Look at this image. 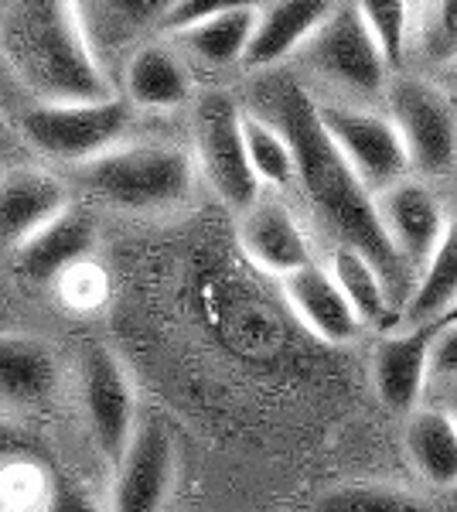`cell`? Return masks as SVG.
Listing matches in <instances>:
<instances>
[{
	"label": "cell",
	"mask_w": 457,
	"mask_h": 512,
	"mask_svg": "<svg viewBox=\"0 0 457 512\" xmlns=\"http://www.w3.org/2000/svg\"><path fill=\"white\" fill-rule=\"evenodd\" d=\"M256 117L270 120L287 137L294 151V181L311 205L314 219L335 236L338 246H352L386 280V291L393 301H406L413 287L410 267L400 260L393 243L386 239L372 202V188L348 168V161L331 144L328 130L318 117V99L301 82H273L256 99Z\"/></svg>",
	"instance_id": "obj_1"
},
{
	"label": "cell",
	"mask_w": 457,
	"mask_h": 512,
	"mask_svg": "<svg viewBox=\"0 0 457 512\" xmlns=\"http://www.w3.org/2000/svg\"><path fill=\"white\" fill-rule=\"evenodd\" d=\"M0 45L38 99L113 96L79 0H7Z\"/></svg>",
	"instance_id": "obj_2"
},
{
	"label": "cell",
	"mask_w": 457,
	"mask_h": 512,
	"mask_svg": "<svg viewBox=\"0 0 457 512\" xmlns=\"http://www.w3.org/2000/svg\"><path fill=\"white\" fill-rule=\"evenodd\" d=\"M195 158L174 144H116L79 164V181L99 202L123 212H161L195 188Z\"/></svg>",
	"instance_id": "obj_3"
},
{
	"label": "cell",
	"mask_w": 457,
	"mask_h": 512,
	"mask_svg": "<svg viewBox=\"0 0 457 512\" xmlns=\"http://www.w3.org/2000/svg\"><path fill=\"white\" fill-rule=\"evenodd\" d=\"M137 110L123 96L38 99L21 117V137L38 154L65 164H86L123 144Z\"/></svg>",
	"instance_id": "obj_4"
},
{
	"label": "cell",
	"mask_w": 457,
	"mask_h": 512,
	"mask_svg": "<svg viewBox=\"0 0 457 512\" xmlns=\"http://www.w3.org/2000/svg\"><path fill=\"white\" fill-rule=\"evenodd\" d=\"M386 117L406 147L410 171L444 178L457 168V103L420 76L386 79Z\"/></svg>",
	"instance_id": "obj_5"
},
{
	"label": "cell",
	"mask_w": 457,
	"mask_h": 512,
	"mask_svg": "<svg viewBox=\"0 0 457 512\" xmlns=\"http://www.w3.org/2000/svg\"><path fill=\"white\" fill-rule=\"evenodd\" d=\"M191 140H195V168H202L212 192L243 212L260 198V181L246 161L243 144V106L236 96L212 89L195 99V120H191Z\"/></svg>",
	"instance_id": "obj_6"
},
{
	"label": "cell",
	"mask_w": 457,
	"mask_h": 512,
	"mask_svg": "<svg viewBox=\"0 0 457 512\" xmlns=\"http://www.w3.org/2000/svg\"><path fill=\"white\" fill-rule=\"evenodd\" d=\"M297 55H301L304 69H311L324 82L348 89V93L376 96L389 79L386 55L352 0H338L328 18L311 31V38L297 48Z\"/></svg>",
	"instance_id": "obj_7"
},
{
	"label": "cell",
	"mask_w": 457,
	"mask_h": 512,
	"mask_svg": "<svg viewBox=\"0 0 457 512\" xmlns=\"http://www.w3.org/2000/svg\"><path fill=\"white\" fill-rule=\"evenodd\" d=\"M318 117L324 123V130H328L331 144L348 161V168L372 192L393 185L396 178L410 175L406 147L386 113L345 106V103H318Z\"/></svg>",
	"instance_id": "obj_8"
},
{
	"label": "cell",
	"mask_w": 457,
	"mask_h": 512,
	"mask_svg": "<svg viewBox=\"0 0 457 512\" xmlns=\"http://www.w3.org/2000/svg\"><path fill=\"white\" fill-rule=\"evenodd\" d=\"M372 202H376L382 233L400 253V260L410 267V274H417L447 226V209L440 195L423 178L403 175L393 185L372 192Z\"/></svg>",
	"instance_id": "obj_9"
},
{
	"label": "cell",
	"mask_w": 457,
	"mask_h": 512,
	"mask_svg": "<svg viewBox=\"0 0 457 512\" xmlns=\"http://www.w3.org/2000/svg\"><path fill=\"white\" fill-rule=\"evenodd\" d=\"M113 485V512H161L174 482V444L164 424H137L120 451Z\"/></svg>",
	"instance_id": "obj_10"
},
{
	"label": "cell",
	"mask_w": 457,
	"mask_h": 512,
	"mask_svg": "<svg viewBox=\"0 0 457 512\" xmlns=\"http://www.w3.org/2000/svg\"><path fill=\"white\" fill-rule=\"evenodd\" d=\"M82 400H86V417L93 427L96 444L103 454L120 458L134 434V390L123 373L120 359L110 349H89L82 362Z\"/></svg>",
	"instance_id": "obj_11"
},
{
	"label": "cell",
	"mask_w": 457,
	"mask_h": 512,
	"mask_svg": "<svg viewBox=\"0 0 457 512\" xmlns=\"http://www.w3.org/2000/svg\"><path fill=\"white\" fill-rule=\"evenodd\" d=\"M96 236V219L69 202L55 219L14 246L21 277L31 284H55L82 260H89V253L96 250Z\"/></svg>",
	"instance_id": "obj_12"
},
{
	"label": "cell",
	"mask_w": 457,
	"mask_h": 512,
	"mask_svg": "<svg viewBox=\"0 0 457 512\" xmlns=\"http://www.w3.org/2000/svg\"><path fill=\"white\" fill-rule=\"evenodd\" d=\"M239 216H243V222H239V246L260 270L284 280L287 274H294V270H301L304 263L314 260L301 222L294 219V212L284 202L260 195Z\"/></svg>",
	"instance_id": "obj_13"
},
{
	"label": "cell",
	"mask_w": 457,
	"mask_h": 512,
	"mask_svg": "<svg viewBox=\"0 0 457 512\" xmlns=\"http://www.w3.org/2000/svg\"><path fill=\"white\" fill-rule=\"evenodd\" d=\"M191 69L168 41H147L123 65V99L140 113H171L191 103Z\"/></svg>",
	"instance_id": "obj_14"
},
{
	"label": "cell",
	"mask_w": 457,
	"mask_h": 512,
	"mask_svg": "<svg viewBox=\"0 0 457 512\" xmlns=\"http://www.w3.org/2000/svg\"><path fill=\"white\" fill-rule=\"evenodd\" d=\"M335 4L338 0H267V4H260L243 65L263 72L297 55V48L311 38V31L328 18Z\"/></svg>",
	"instance_id": "obj_15"
},
{
	"label": "cell",
	"mask_w": 457,
	"mask_h": 512,
	"mask_svg": "<svg viewBox=\"0 0 457 512\" xmlns=\"http://www.w3.org/2000/svg\"><path fill=\"white\" fill-rule=\"evenodd\" d=\"M284 294L307 332H314L331 345L355 342L365 328L355 308L348 304V297L342 294V287L335 284L331 270L314 260L284 277Z\"/></svg>",
	"instance_id": "obj_16"
},
{
	"label": "cell",
	"mask_w": 457,
	"mask_h": 512,
	"mask_svg": "<svg viewBox=\"0 0 457 512\" xmlns=\"http://www.w3.org/2000/svg\"><path fill=\"white\" fill-rule=\"evenodd\" d=\"M69 205L62 178L38 168H14L0 178V243L18 246Z\"/></svg>",
	"instance_id": "obj_17"
},
{
	"label": "cell",
	"mask_w": 457,
	"mask_h": 512,
	"mask_svg": "<svg viewBox=\"0 0 457 512\" xmlns=\"http://www.w3.org/2000/svg\"><path fill=\"white\" fill-rule=\"evenodd\" d=\"M430 376V328H410L403 335H386L376 345L372 379L389 410H410L420 400Z\"/></svg>",
	"instance_id": "obj_18"
},
{
	"label": "cell",
	"mask_w": 457,
	"mask_h": 512,
	"mask_svg": "<svg viewBox=\"0 0 457 512\" xmlns=\"http://www.w3.org/2000/svg\"><path fill=\"white\" fill-rule=\"evenodd\" d=\"M457 301V212L447 219L444 236L423 260L410 297L403 301V318L410 328H427Z\"/></svg>",
	"instance_id": "obj_19"
},
{
	"label": "cell",
	"mask_w": 457,
	"mask_h": 512,
	"mask_svg": "<svg viewBox=\"0 0 457 512\" xmlns=\"http://www.w3.org/2000/svg\"><path fill=\"white\" fill-rule=\"evenodd\" d=\"M58 386V359L38 338L0 335V400L41 403Z\"/></svg>",
	"instance_id": "obj_20"
},
{
	"label": "cell",
	"mask_w": 457,
	"mask_h": 512,
	"mask_svg": "<svg viewBox=\"0 0 457 512\" xmlns=\"http://www.w3.org/2000/svg\"><path fill=\"white\" fill-rule=\"evenodd\" d=\"M413 468L434 485L457 482V420L444 410H417L406 424Z\"/></svg>",
	"instance_id": "obj_21"
},
{
	"label": "cell",
	"mask_w": 457,
	"mask_h": 512,
	"mask_svg": "<svg viewBox=\"0 0 457 512\" xmlns=\"http://www.w3.org/2000/svg\"><path fill=\"white\" fill-rule=\"evenodd\" d=\"M256 11H229L215 14L198 24H188L185 31H178V45L185 52L195 55L198 62L212 65V69H226V65L243 62L249 35H253Z\"/></svg>",
	"instance_id": "obj_22"
},
{
	"label": "cell",
	"mask_w": 457,
	"mask_h": 512,
	"mask_svg": "<svg viewBox=\"0 0 457 512\" xmlns=\"http://www.w3.org/2000/svg\"><path fill=\"white\" fill-rule=\"evenodd\" d=\"M328 270H331V277H335V284L342 287V294L348 297V304L355 308L362 325H386L393 297H389L386 280L379 277L372 260H365L352 246H338V250L331 253Z\"/></svg>",
	"instance_id": "obj_23"
},
{
	"label": "cell",
	"mask_w": 457,
	"mask_h": 512,
	"mask_svg": "<svg viewBox=\"0 0 457 512\" xmlns=\"http://www.w3.org/2000/svg\"><path fill=\"white\" fill-rule=\"evenodd\" d=\"M243 144L246 161L260 185L284 188L294 181V151H290L287 137L270 120L243 110Z\"/></svg>",
	"instance_id": "obj_24"
},
{
	"label": "cell",
	"mask_w": 457,
	"mask_h": 512,
	"mask_svg": "<svg viewBox=\"0 0 457 512\" xmlns=\"http://www.w3.org/2000/svg\"><path fill=\"white\" fill-rule=\"evenodd\" d=\"M352 4L369 24L372 38L379 41L389 69H396L410 41V0H352Z\"/></svg>",
	"instance_id": "obj_25"
},
{
	"label": "cell",
	"mask_w": 457,
	"mask_h": 512,
	"mask_svg": "<svg viewBox=\"0 0 457 512\" xmlns=\"http://www.w3.org/2000/svg\"><path fill=\"white\" fill-rule=\"evenodd\" d=\"M314 512H427V506L389 485H348L321 495Z\"/></svg>",
	"instance_id": "obj_26"
},
{
	"label": "cell",
	"mask_w": 457,
	"mask_h": 512,
	"mask_svg": "<svg viewBox=\"0 0 457 512\" xmlns=\"http://www.w3.org/2000/svg\"><path fill=\"white\" fill-rule=\"evenodd\" d=\"M417 48L427 62H457V0H427L420 11Z\"/></svg>",
	"instance_id": "obj_27"
},
{
	"label": "cell",
	"mask_w": 457,
	"mask_h": 512,
	"mask_svg": "<svg viewBox=\"0 0 457 512\" xmlns=\"http://www.w3.org/2000/svg\"><path fill=\"white\" fill-rule=\"evenodd\" d=\"M260 4H267V0H171V7L157 21V28L168 31V35H178L188 24H198L229 11H256Z\"/></svg>",
	"instance_id": "obj_28"
},
{
	"label": "cell",
	"mask_w": 457,
	"mask_h": 512,
	"mask_svg": "<svg viewBox=\"0 0 457 512\" xmlns=\"http://www.w3.org/2000/svg\"><path fill=\"white\" fill-rule=\"evenodd\" d=\"M171 7V0H99V11L120 28H140L147 21H161V14Z\"/></svg>",
	"instance_id": "obj_29"
},
{
	"label": "cell",
	"mask_w": 457,
	"mask_h": 512,
	"mask_svg": "<svg viewBox=\"0 0 457 512\" xmlns=\"http://www.w3.org/2000/svg\"><path fill=\"white\" fill-rule=\"evenodd\" d=\"M430 373L457 376V321L430 328Z\"/></svg>",
	"instance_id": "obj_30"
},
{
	"label": "cell",
	"mask_w": 457,
	"mask_h": 512,
	"mask_svg": "<svg viewBox=\"0 0 457 512\" xmlns=\"http://www.w3.org/2000/svg\"><path fill=\"white\" fill-rule=\"evenodd\" d=\"M48 512H99V506L86 485L58 482L52 492V502H48Z\"/></svg>",
	"instance_id": "obj_31"
},
{
	"label": "cell",
	"mask_w": 457,
	"mask_h": 512,
	"mask_svg": "<svg viewBox=\"0 0 457 512\" xmlns=\"http://www.w3.org/2000/svg\"><path fill=\"white\" fill-rule=\"evenodd\" d=\"M28 451H31L28 434L18 431L14 424H7V420H0V468L11 465V461H18V458H24Z\"/></svg>",
	"instance_id": "obj_32"
},
{
	"label": "cell",
	"mask_w": 457,
	"mask_h": 512,
	"mask_svg": "<svg viewBox=\"0 0 457 512\" xmlns=\"http://www.w3.org/2000/svg\"><path fill=\"white\" fill-rule=\"evenodd\" d=\"M451 321H457V301L451 304V308H447L444 311V315H440L437 321H430V325L427 328H440V325H451Z\"/></svg>",
	"instance_id": "obj_33"
},
{
	"label": "cell",
	"mask_w": 457,
	"mask_h": 512,
	"mask_svg": "<svg viewBox=\"0 0 457 512\" xmlns=\"http://www.w3.org/2000/svg\"><path fill=\"white\" fill-rule=\"evenodd\" d=\"M7 137H11V134H7V127H4V120H0V147H4V144H7Z\"/></svg>",
	"instance_id": "obj_34"
},
{
	"label": "cell",
	"mask_w": 457,
	"mask_h": 512,
	"mask_svg": "<svg viewBox=\"0 0 457 512\" xmlns=\"http://www.w3.org/2000/svg\"><path fill=\"white\" fill-rule=\"evenodd\" d=\"M0 512H18V509H0Z\"/></svg>",
	"instance_id": "obj_35"
}]
</instances>
